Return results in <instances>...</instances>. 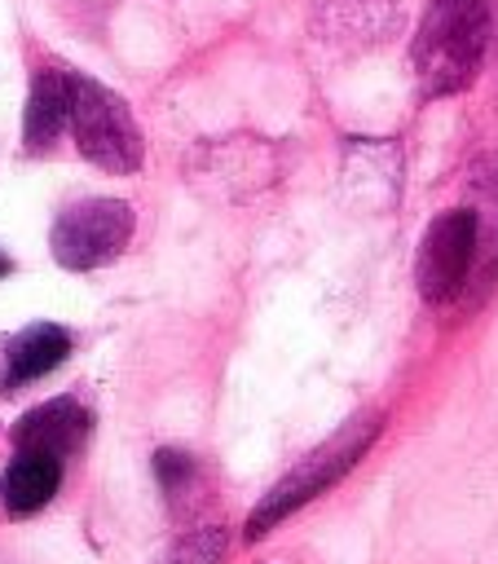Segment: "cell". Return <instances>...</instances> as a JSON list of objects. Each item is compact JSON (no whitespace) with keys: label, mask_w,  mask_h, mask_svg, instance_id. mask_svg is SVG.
Masks as SVG:
<instances>
[{"label":"cell","mask_w":498,"mask_h":564,"mask_svg":"<svg viewBox=\"0 0 498 564\" xmlns=\"http://www.w3.org/2000/svg\"><path fill=\"white\" fill-rule=\"evenodd\" d=\"M489 48V0H432L414 35V75L423 97L467 88Z\"/></svg>","instance_id":"obj_1"},{"label":"cell","mask_w":498,"mask_h":564,"mask_svg":"<svg viewBox=\"0 0 498 564\" xmlns=\"http://www.w3.org/2000/svg\"><path fill=\"white\" fill-rule=\"evenodd\" d=\"M476 269V212L472 207H450L441 212L419 242L414 260V282L427 304H450Z\"/></svg>","instance_id":"obj_5"},{"label":"cell","mask_w":498,"mask_h":564,"mask_svg":"<svg viewBox=\"0 0 498 564\" xmlns=\"http://www.w3.org/2000/svg\"><path fill=\"white\" fill-rule=\"evenodd\" d=\"M132 207L123 198H84V203H71L57 220H53V234H48V247H53V260L62 269H101L110 264L128 238H132Z\"/></svg>","instance_id":"obj_4"},{"label":"cell","mask_w":498,"mask_h":564,"mask_svg":"<svg viewBox=\"0 0 498 564\" xmlns=\"http://www.w3.org/2000/svg\"><path fill=\"white\" fill-rule=\"evenodd\" d=\"M66 88H71L66 123L75 132L79 154L106 172H119V176L137 172L145 159V141H141V128H137L128 101L88 75H66Z\"/></svg>","instance_id":"obj_3"},{"label":"cell","mask_w":498,"mask_h":564,"mask_svg":"<svg viewBox=\"0 0 498 564\" xmlns=\"http://www.w3.org/2000/svg\"><path fill=\"white\" fill-rule=\"evenodd\" d=\"M9 269H13V260H9V256H4V251H0V278H4V273H9Z\"/></svg>","instance_id":"obj_13"},{"label":"cell","mask_w":498,"mask_h":564,"mask_svg":"<svg viewBox=\"0 0 498 564\" xmlns=\"http://www.w3.org/2000/svg\"><path fill=\"white\" fill-rule=\"evenodd\" d=\"M66 357H71V330L57 322H35V326L18 330L4 348V388L35 383L48 370H57Z\"/></svg>","instance_id":"obj_7"},{"label":"cell","mask_w":498,"mask_h":564,"mask_svg":"<svg viewBox=\"0 0 498 564\" xmlns=\"http://www.w3.org/2000/svg\"><path fill=\"white\" fill-rule=\"evenodd\" d=\"M375 436H379V414H361V419H348L326 445H317L308 458H300L260 502H256V511L247 516V529H242V538L247 542H256V538H264V533H273L286 516H295L304 502H313L317 494H326L331 485H339L353 467H357V458L375 445Z\"/></svg>","instance_id":"obj_2"},{"label":"cell","mask_w":498,"mask_h":564,"mask_svg":"<svg viewBox=\"0 0 498 564\" xmlns=\"http://www.w3.org/2000/svg\"><path fill=\"white\" fill-rule=\"evenodd\" d=\"M154 476H159L163 494L176 498V494L190 485V476H194V458L181 454V449H159V454H154Z\"/></svg>","instance_id":"obj_12"},{"label":"cell","mask_w":498,"mask_h":564,"mask_svg":"<svg viewBox=\"0 0 498 564\" xmlns=\"http://www.w3.org/2000/svg\"><path fill=\"white\" fill-rule=\"evenodd\" d=\"M62 485V458L44 449H18L13 463L0 476V498L9 516H35L44 502H53Z\"/></svg>","instance_id":"obj_8"},{"label":"cell","mask_w":498,"mask_h":564,"mask_svg":"<svg viewBox=\"0 0 498 564\" xmlns=\"http://www.w3.org/2000/svg\"><path fill=\"white\" fill-rule=\"evenodd\" d=\"M472 212H476V286H489L498 273V154L476 159L472 167Z\"/></svg>","instance_id":"obj_10"},{"label":"cell","mask_w":498,"mask_h":564,"mask_svg":"<svg viewBox=\"0 0 498 564\" xmlns=\"http://www.w3.org/2000/svg\"><path fill=\"white\" fill-rule=\"evenodd\" d=\"M66 115H71L66 70H40V75L31 79L26 110H22V141H26V150L53 145L57 132L66 128Z\"/></svg>","instance_id":"obj_9"},{"label":"cell","mask_w":498,"mask_h":564,"mask_svg":"<svg viewBox=\"0 0 498 564\" xmlns=\"http://www.w3.org/2000/svg\"><path fill=\"white\" fill-rule=\"evenodd\" d=\"M220 560H225V529L203 524V529L185 533V538L167 551L163 564H220Z\"/></svg>","instance_id":"obj_11"},{"label":"cell","mask_w":498,"mask_h":564,"mask_svg":"<svg viewBox=\"0 0 498 564\" xmlns=\"http://www.w3.org/2000/svg\"><path fill=\"white\" fill-rule=\"evenodd\" d=\"M88 436V410L75 397H53L35 410H26L13 423V445L18 449H44V454H75Z\"/></svg>","instance_id":"obj_6"}]
</instances>
